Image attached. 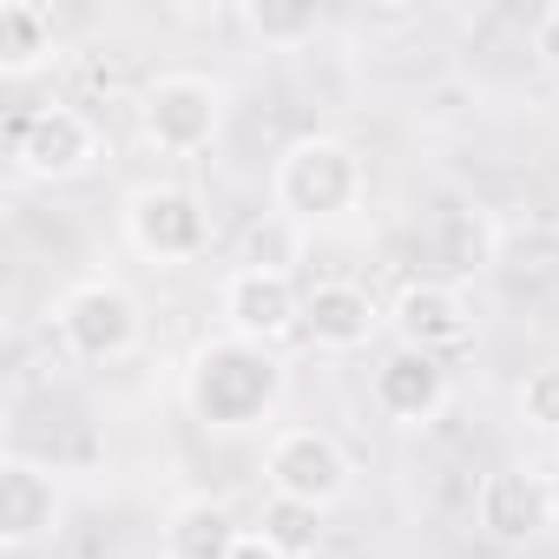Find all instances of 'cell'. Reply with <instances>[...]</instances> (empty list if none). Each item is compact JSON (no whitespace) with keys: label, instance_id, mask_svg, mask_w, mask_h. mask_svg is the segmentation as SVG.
<instances>
[{"label":"cell","instance_id":"9c48e42d","mask_svg":"<svg viewBox=\"0 0 559 559\" xmlns=\"http://www.w3.org/2000/svg\"><path fill=\"white\" fill-rule=\"evenodd\" d=\"M217 310L230 323L237 343H284L304 330V290H297V276H270V270H224V284H217Z\"/></svg>","mask_w":559,"mask_h":559},{"label":"cell","instance_id":"8fae6325","mask_svg":"<svg viewBox=\"0 0 559 559\" xmlns=\"http://www.w3.org/2000/svg\"><path fill=\"white\" fill-rule=\"evenodd\" d=\"M60 513H67V493H60L53 467H40L27 454L0 461V546L27 552V546L53 539L60 533Z\"/></svg>","mask_w":559,"mask_h":559},{"label":"cell","instance_id":"30bf717a","mask_svg":"<svg viewBox=\"0 0 559 559\" xmlns=\"http://www.w3.org/2000/svg\"><path fill=\"white\" fill-rule=\"evenodd\" d=\"M369 402H376V415H389L395 428H428V421H441V408L454 402V382H448L441 356H421V349L395 343V349L376 362V376H369Z\"/></svg>","mask_w":559,"mask_h":559},{"label":"cell","instance_id":"d6986e66","mask_svg":"<svg viewBox=\"0 0 559 559\" xmlns=\"http://www.w3.org/2000/svg\"><path fill=\"white\" fill-rule=\"evenodd\" d=\"M520 421L533 435H559V362L526 369V382H520Z\"/></svg>","mask_w":559,"mask_h":559},{"label":"cell","instance_id":"5b68a950","mask_svg":"<svg viewBox=\"0 0 559 559\" xmlns=\"http://www.w3.org/2000/svg\"><path fill=\"white\" fill-rule=\"evenodd\" d=\"M263 480H270V493L330 513L349 493V454L330 428H276L263 448Z\"/></svg>","mask_w":559,"mask_h":559},{"label":"cell","instance_id":"5bb4252c","mask_svg":"<svg viewBox=\"0 0 559 559\" xmlns=\"http://www.w3.org/2000/svg\"><path fill=\"white\" fill-rule=\"evenodd\" d=\"M250 526H237V513L224 507V500H178L171 513H165V526H158V559H230L237 552V539H243Z\"/></svg>","mask_w":559,"mask_h":559},{"label":"cell","instance_id":"7a4b0ae2","mask_svg":"<svg viewBox=\"0 0 559 559\" xmlns=\"http://www.w3.org/2000/svg\"><path fill=\"white\" fill-rule=\"evenodd\" d=\"M185 395H191V408H198L204 428H224V435L230 428H257L276 408V395H284V369H276L257 343L224 336V343H204L191 356Z\"/></svg>","mask_w":559,"mask_h":559},{"label":"cell","instance_id":"ac0fdd59","mask_svg":"<svg viewBox=\"0 0 559 559\" xmlns=\"http://www.w3.org/2000/svg\"><path fill=\"white\" fill-rule=\"evenodd\" d=\"M257 533H263L276 552H284V559H310V552L323 546V513L304 507V500H284V493H263Z\"/></svg>","mask_w":559,"mask_h":559},{"label":"cell","instance_id":"ba28073f","mask_svg":"<svg viewBox=\"0 0 559 559\" xmlns=\"http://www.w3.org/2000/svg\"><path fill=\"white\" fill-rule=\"evenodd\" d=\"M559 520V480L533 467H487L474 487V526L493 546H533Z\"/></svg>","mask_w":559,"mask_h":559},{"label":"cell","instance_id":"7c38bea8","mask_svg":"<svg viewBox=\"0 0 559 559\" xmlns=\"http://www.w3.org/2000/svg\"><path fill=\"white\" fill-rule=\"evenodd\" d=\"M389 330H395V343H408L421 356H448L474 336V310L454 284L421 276V284H402V297L389 304Z\"/></svg>","mask_w":559,"mask_h":559},{"label":"cell","instance_id":"e0dca14e","mask_svg":"<svg viewBox=\"0 0 559 559\" xmlns=\"http://www.w3.org/2000/svg\"><path fill=\"white\" fill-rule=\"evenodd\" d=\"M237 27L276 53H297L323 34V8H310V0H243L237 8Z\"/></svg>","mask_w":559,"mask_h":559},{"label":"cell","instance_id":"7402d4cb","mask_svg":"<svg viewBox=\"0 0 559 559\" xmlns=\"http://www.w3.org/2000/svg\"><path fill=\"white\" fill-rule=\"evenodd\" d=\"M552 474H559V454H552Z\"/></svg>","mask_w":559,"mask_h":559},{"label":"cell","instance_id":"4fadbf2b","mask_svg":"<svg viewBox=\"0 0 559 559\" xmlns=\"http://www.w3.org/2000/svg\"><path fill=\"white\" fill-rule=\"evenodd\" d=\"M389 317L376 310V297L349 276H330V284H310L304 290V336L330 356H349V349H369V336L382 330Z\"/></svg>","mask_w":559,"mask_h":559},{"label":"cell","instance_id":"52a82bcc","mask_svg":"<svg viewBox=\"0 0 559 559\" xmlns=\"http://www.w3.org/2000/svg\"><path fill=\"white\" fill-rule=\"evenodd\" d=\"M93 158H99V126L80 106L53 99V106H34L14 119V165L34 185H67L80 171H93Z\"/></svg>","mask_w":559,"mask_h":559},{"label":"cell","instance_id":"277c9868","mask_svg":"<svg viewBox=\"0 0 559 559\" xmlns=\"http://www.w3.org/2000/svg\"><path fill=\"white\" fill-rule=\"evenodd\" d=\"M230 112V93L211 73H158L139 93V132L158 158H198L217 145Z\"/></svg>","mask_w":559,"mask_h":559},{"label":"cell","instance_id":"44dd1931","mask_svg":"<svg viewBox=\"0 0 559 559\" xmlns=\"http://www.w3.org/2000/svg\"><path fill=\"white\" fill-rule=\"evenodd\" d=\"M230 559H284V552H276V546H270V539H263V533L250 526V533L237 539V552H230Z\"/></svg>","mask_w":559,"mask_h":559},{"label":"cell","instance_id":"ffe728a7","mask_svg":"<svg viewBox=\"0 0 559 559\" xmlns=\"http://www.w3.org/2000/svg\"><path fill=\"white\" fill-rule=\"evenodd\" d=\"M526 40H533V60H539V67L559 80V0L533 14V34H526Z\"/></svg>","mask_w":559,"mask_h":559},{"label":"cell","instance_id":"8992f818","mask_svg":"<svg viewBox=\"0 0 559 559\" xmlns=\"http://www.w3.org/2000/svg\"><path fill=\"white\" fill-rule=\"evenodd\" d=\"M126 243L145 263H198L211 250V217L185 185H139L126 198Z\"/></svg>","mask_w":559,"mask_h":559},{"label":"cell","instance_id":"2e32d148","mask_svg":"<svg viewBox=\"0 0 559 559\" xmlns=\"http://www.w3.org/2000/svg\"><path fill=\"white\" fill-rule=\"evenodd\" d=\"M304 250H310V230H304L297 217H284V211H263V217H250V224L237 230V270L297 276Z\"/></svg>","mask_w":559,"mask_h":559},{"label":"cell","instance_id":"9a60e30c","mask_svg":"<svg viewBox=\"0 0 559 559\" xmlns=\"http://www.w3.org/2000/svg\"><path fill=\"white\" fill-rule=\"evenodd\" d=\"M53 53H60L53 14L40 8V0H8V8H0V73L34 80L40 67H53Z\"/></svg>","mask_w":559,"mask_h":559},{"label":"cell","instance_id":"6da1fadb","mask_svg":"<svg viewBox=\"0 0 559 559\" xmlns=\"http://www.w3.org/2000/svg\"><path fill=\"white\" fill-rule=\"evenodd\" d=\"M362 198H369V165H362V152L349 139L304 132V139H290L284 152H276V165H270V211L297 217L304 230L349 217Z\"/></svg>","mask_w":559,"mask_h":559},{"label":"cell","instance_id":"3957f363","mask_svg":"<svg viewBox=\"0 0 559 559\" xmlns=\"http://www.w3.org/2000/svg\"><path fill=\"white\" fill-rule=\"evenodd\" d=\"M53 330H60V349L73 362H126L145 336V310L126 284H112V276H80L73 290H60L53 304Z\"/></svg>","mask_w":559,"mask_h":559}]
</instances>
